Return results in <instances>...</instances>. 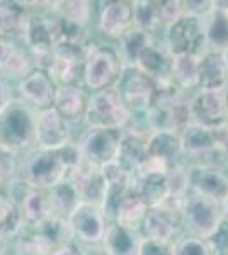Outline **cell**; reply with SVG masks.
Listing matches in <instances>:
<instances>
[{"mask_svg":"<svg viewBox=\"0 0 228 255\" xmlns=\"http://www.w3.org/2000/svg\"><path fill=\"white\" fill-rule=\"evenodd\" d=\"M87 106H89V94L80 85H61L56 87L53 108L58 111L61 118L70 126L77 123H84Z\"/></svg>","mask_w":228,"mask_h":255,"instance_id":"cell-21","label":"cell"},{"mask_svg":"<svg viewBox=\"0 0 228 255\" xmlns=\"http://www.w3.org/2000/svg\"><path fill=\"white\" fill-rule=\"evenodd\" d=\"M26 226V220L19 204L0 192V238L5 242L15 240Z\"/></svg>","mask_w":228,"mask_h":255,"instance_id":"cell-27","label":"cell"},{"mask_svg":"<svg viewBox=\"0 0 228 255\" xmlns=\"http://www.w3.org/2000/svg\"><path fill=\"white\" fill-rule=\"evenodd\" d=\"M7 247H9V242L0 238V255H7Z\"/></svg>","mask_w":228,"mask_h":255,"instance_id":"cell-45","label":"cell"},{"mask_svg":"<svg viewBox=\"0 0 228 255\" xmlns=\"http://www.w3.org/2000/svg\"><path fill=\"white\" fill-rule=\"evenodd\" d=\"M147 123L153 133L181 134L191 123V94L176 84L164 82L157 84L155 96L147 111Z\"/></svg>","mask_w":228,"mask_h":255,"instance_id":"cell-1","label":"cell"},{"mask_svg":"<svg viewBox=\"0 0 228 255\" xmlns=\"http://www.w3.org/2000/svg\"><path fill=\"white\" fill-rule=\"evenodd\" d=\"M217 153L220 163L228 168V125L217 129Z\"/></svg>","mask_w":228,"mask_h":255,"instance_id":"cell-42","label":"cell"},{"mask_svg":"<svg viewBox=\"0 0 228 255\" xmlns=\"http://www.w3.org/2000/svg\"><path fill=\"white\" fill-rule=\"evenodd\" d=\"M223 218L228 220V197L225 201H223Z\"/></svg>","mask_w":228,"mask_h":255,"instance_id":"cell-46","label":"cell"},{"mask_svg":"<svg viewBox=\"0 0 228 255\" xmlns=\"http://www.w3.org/2000/svg\"><path fill=\"white\" fill-rule=\"evenodd\" d=\"M24 220L27 226H38L51 216V208H49V196L48 191L43 189H31V192L26 196V199L20 204Z\"/></svg>","mask_w":228,"mask_h":255,"instance_id":"cell-35","label":"cell"},{"mask_svg":"<svg viewBox=\"0 0 228 255\" xmlns=\"http://www.w3.org/2000/svg\"><path fill=\"white\" fill-rule=\"evenodd\" d=\"M223 97H225V106H227V116H228V84L223 89Z\"/></svg>","mask_w":228,"mask_h":255,"instance_id":"cell-47","label":"cell"},{"mask_svg":"<svg viewBox=\"0 0 228 255\" xmlns=\"http://www.w3.org/2000/svg\"><path fill=\"white\" fill-rule=\"evenodd\" d=\"M174 255H213L206 238L184 233L174 244Z\"/></svg>","mask_w":228,"mask_h":255,"instance_id":"cell-37","label":"cell"},{"mask_svg":"<svg viewBox=\"0 0 228 255\" xmlns=\"http://www.w3.org/2000/svg\"><path fill=\"white\" fill-rule=\"evenodd\" d=\"M12 99H14V96H12V90H9V85L5 84V80H3L2 75H0V111L5 108Z\"/></svg>","mask_w":228,"mask_h":255,"instance_id":"cell-44","label":"cell"},{"mask_svg":"<svg viewBox=\"0 0 228 255\" xmlns=\"http://www.w3.org/2000/svg\"><path fill=\"white\" fill-rule=\"evenodd\" d=\"M97 26L106 39L119 41L135 26L133 2H124V0L102 2Z\"/></svg>","mask_w":228,"mask_h":255,"instance_id":"cell-17","label":"cell"},{"mask_svg":"<svg viewBox=\"0 0 228 255\" xmlns=\"http://www.w3.org/2000/svg\"><path fill=\"white\" fill-rule=\"evenodd\" d=\"M19 175L34 189L49 191L60 182L67 180L68 168L60 151L32 150L19 167Z\"/></svg>","mask_w":228,"mask_h":255,"instance_id":"cell-4","label":"cell"},{"mask_svg":"<svg viewBox=\"0 0 228 255\" xmlns=\"http://www.w3.org/2000/svg\"><path fill=\"white\" fill-rule=\"evenodd\" d=\"M153 38L148 36L147 32L138 29V27H131L126 34L123 36L121 39L118 41V51H119V56H121L124 67H135L136 60L138 56L142 55V51L145 48L148 46Z\"/></svg>","mask_w":228,"mask_h":255,"instance_id":"cell-36","label":"cell"},{"mask_svg":"<svg viewBox=\"0 0 228 255\" xmlns=\"http://www.w3.org/2000/svg\"><path fill=\"white\" fill-rule=\"evenodd\" d=\"M67 180L77 191L82 203L94 204L99 208L102 206L107 192V182L101 167L94 165L84 158L75 168L70 170Z\"/></svg>","mask_w":228,"mask_h":255,"instance_id":"cell-13","label":"cell"},{"mask_svg":"<svg viewBox=\"0 0 228 255\" xmlns=\"http://www.w3.org/2000/svg\"><path fill=\"white\" fill-rule=\"evenodd\" d=\"M36 70L27 48L20 46L19 41L0 38V73L12 80H22Z\"/></svg>","mask_w":228,"mask_h":255,"instance_id":"cell-20","label":"cell"},{"mask_svg":"<svg viewBox=\"0 0 228 255\" xmlns=\"http://www.w3.org/2000/svg\"><path fill=\"white\" fill-rule=\"evenodd\" d=\"M200 58L201 55H179L172 61V82L189 94L200 85Z\"/></svg>","mask_w":228,"mask_h":255,"instance_id":"cell-26","label":"cell"},{"mask_svg":"<svg viewBox=\"0 0 228 255\" xmlns=\"http://www.w3.org/2000/svg\"><path fill=\"white\" fill-rule=\"evenodd\" d=\"M17 155L12 153L7 150H0V192L5 189L7 184L12 179L19 175V162H17Z\"/></svg>","mask_w":228,"mask_h":255,"instance_id":"cell-38","label":"cell"},{"mask_svg":"<svg viewBox=\"0 0 228 255\" xmlns=\"http://www.w3.org/2000/svg\"><path fill=\"white\" fill-rule=\"evenodd\" d=\"M123 129H94L87 128L78 139V146L87 162L97 167L118 160L119 145H121Z\"/></svg>","mask_w":228,"mask_h":255,"instance_id":"cell-9","label":"cell"},{"mask_svg":"<svg viewBox=\"0 0 228 255\" xmlns=\"http://www.w3.org/2000/svg\"><path fill=\"white\" fill-rule=\"evenodd\" d=\"M46 73L51 77V80L56 84V87H61V85H80V87H84V84H82V79H84V63L82 61H77L73 58H68V56H61L55 53V58H53Z\"/></svg>","mask_w":228,"mask_h":255,"instance_id":"cell-29","label":"cell"},{"mask_svg":"<svg viewBox=\"0 0 228 255\" xmlns=\"http://www.w3.org/2000/svg\"><path fill=\"white\" fill-rule=\"evenodd\" d=\"M153 131L150 128L128 125L123 129L121 145H119V155L118 162L121 163L124 168L135 174L138 167L147 160L148 155V143H150Z\"/></svg>","mask_w":228,"mask_h":255,"instance_id":"cell-16","label":"cell"},{"mask_svg":"<svg viewBox=\"0 0 228 255\" xmlns=\"http://www.w3.org/2000/svg\"><path fill=\"white\" fill-rule=\"evenodd\" d=\"M164 43L174 56L203 55L208 49L205 22L201 17L184 14L176 24L165 29Z\"/></svg>","mask_w":228,"mask_h":255,"instance_id":"cell-7","label":"cell"},{"mask_svg":"<svg viewBox=\"0 0 228 255\" xmlns=\"http://www.w3.org/2000/svg\"><path fill=\"white\" fill-rule=\"evenodd\" d=\"M147 157L165 160V162L172 163V165L186 160L184 155H182V148H181V134L165 133V131L153 133L150 138V143H148Z\"/></svg>","mask_w":228,"mask_h":255,"instance_id":"cell-31","label":"cell"},{"mask_svg":"<svg viewBox=\"0 0 228 255\" xmlns=\"http://www.w3.org/2000/svg\"><path fill=\"white\" fill-rule=\"evenodd\" d=\"M206 32V46L211 51H228V12L211 9L206 17H203Z\"/></svg>","mask_w":228,"mask_h":255,"instance_id":"cell-30","label":"cell"},{"mask_svg":"<svg viewBox=\"0 0 228 255\" xmlns=\"http://www.w3.org/2000/svg\"><path fill=\"white\" fill-rule=\"evenodd\" d=\"M138 255H174V244H165V242L142 238Z\"/></svg>","mask_w":228,"mask_h":255,"instance_id":"cell-41","label":"cell"},{"mask_svg":"<svg viewBox=\"0 0 228 255\" xmlns=\"http://www.w3.org/2000/svg\"><path fill=\"white\" fill-rule=\"evenodd\" d=\"M17 94L19 99L27 102L34 109L43 111L48 108H53L56 94V84L51 80L44 70H32L27 77L17 82Z\"/></svg>","mask_w":228,"mask_h":255,"instance_id":"cell-18","label":"cell"},{"mask_svg":"<svg viewBox=\"0 0 228 255\" xmlns=\"http://www.w3.org/2000/svg\"><path fill=\"white\" fill-rule=\"evenodd\" d=\"M51 255H84V249L78 242H70V244L53 250Z\"/></svg>","mask_w":228,"mask_h":255,"instance_id":"cell-43","label":"cell"},{"mask_svg":"<svg viewBox=\"0 0 228 255\" xmlns=\"http://www.w3.org/2000/svg\"><path fill=\"white\" fill-rule=\"evenodd\" d=\"M140 242H142V237L138 232L124 228L118 223H109L104 240H102V247L109 255H138Z\"/></svg>","mask_w":228,"mask_h":255,"instance_id":"cell-23","label":"cell"},{"mask_svg":"<svg viewBox=\"0 0 228 255\" xmlns=\"http://www.w3.org/2000/svg\"><path fill=\"white\" fill-rule=\"evenodd\" d=\"M138 233L147 240L176 244V240L184 235L186 230L181 216L169 215L159 208H150L143 218Z\"/></svg>","mask_w":228,"mask_h":255,"instance_id":"cell-15","label":"cell"},{"mask_svg":"<svg viewBox=\"0 0 228 255\" xmlns=\"http://www.w3.org/2000/svg\"><path fill=\"white\" fill-rule=\"evenodd\" d=\"M172 61L174 55L165 46L164 39L153 38L138 56L135 67L157 84H164L172 80Z\"/></svg>","mask_w":228,"mask_h":255,"instance_id":"cell-19","label":"cell"},{"mask_svg":"<svg viewBox=\"0 0 228 255\" xmlns=\"http://www.w3.org/2000/svg\"><path fill=\"white\" fill-rule=\"evenodd\" d=\"M29 12L20 3H0V38L22 41L29 24Z\"/></svg>","mask_w":228,"mask_h":255,"instance_id":"cell-24","label":"cell"},{"mask_svg":"<svg viewBox=\"0 0 228 255\" xmlns=\"http://www.w3.org/2000/svg\"><path fill=\"white\" fill-rule=\"evenodd\" d=\"M223 220V203L211 197L189 192L182 209L186 233L206 238Z\"/></svg>","mask_w":228,"mask_h":255,"instance_id":"cell-6","label":"cell"},{"mask_svg":"<svg viewBox=\"0 0 228 255\" xmlns=\"http://www.w3.org/2000/svg\"><path fill=\"white\" fill-rule=\"evenodd\" d=\"M121 94L131 118H145L155 96L157 82L140 72L136 67H124L114 85Z\"/></svg>","mask_w":228,"mask_h":255,"instance_id":"cell-8","label":"cell"},{"mask_svg":"<svg viewBox=\"0 0 228 255\" xmlns=\"http://www.w3.org/2000/svg\"><path fill=\"white\" fill-rule=\"evenodd\" d=\"M191 121L210 129L228 125L225 97L222 90H196L191 94Z\"/></svg>","mask_w":228,"mask_h":255,"instance_id":"cell-11","label":"cell"},{"mask_svg":"<svg viewBox=\"0 0 228 255\" xmlns=\"http://www.w3.org/2000/svg\"><path fill=\"white\" fill-rule=\"evenodd\" d=\"M131 121V113L116 87L89 94L85 126L94 129H124Z\"/></svg>","mask_w":228,"mask_h":255,"instance_id":"cell-3","label":"cell"},{"mask_svg":"<svg viewBox=\"0 0 228 255\" xmlns=\"http://www.w3.org/2000/svg\"><path fill=\"white\" fill-rule=\"evenodd\" d=\"M148 209H150V206H148L147 201L131 189V191L124 196L123 203L119 204L118 213H116V218H114L113 223H118V225L124 226V228H130V230L138 232Z\"/></svg>","mask_w":228,"mask_h":255,"instance_id":"cell-28","label":"cell"},{"mask_svg":"<svg viewBox=\"0 0 228 255\" xmlns=\"http://www.w3.org/2000/svg\"><path fill=\"white\" fill-rule=\"evenodd\" d=\"M160 12L162 19H164L165 29L172 24H176L182 15L186 14L184 10V2L181 0H167V2H160Z\"/></svg>","mask_w":228,"mask_h":255,"instance_id":"cell-40","label":"cell"},{"mask_svg":"<svg viewBox=\"0 0 228 255\" xmlns=\"http://www.w3.org/2000/svg\"><path fill=\"white\" fill-rule=\"evenodd\" d=\"M51 5L53 7H49V9L60 19H63L65 22L89 29L94 14L92 2H87V0H61V2H53Z\"/></svg>","mask_w":228,"mask_h":255,"instance_id":"cell-32","label":"cell"},{"mask_svg":"<svg viewBox=\"0 0 228 255\" xmlns=\"http://www.w3.org/2000/svg\"><path fill=\"white\" fill-rule=\"evenodd\" d=\"M189 192L211 197L220 203L228 197V168L220 163H189Z\"/></svg>","mask_w":228,"mask_h":255,"instance_id":"cell-10","label":"cell"},{"mask_svg":"<svg viewBox=\"0 0 228 255\" xmlns=\"http://www.w3.org/2000/svg\"><path fill=\"white\" fill-rule=\"evenodd\" d=\"M133 20L135 27L147 32L148 36L157 39H164L165 24L162 19L160 2H133Z\"/></svg>","mask_w":228,"mask_h":255,"instance_id":"cell-25","label":"cell"},{"mask_svg":"<svg viewBox=\"0 0 228 255\" xmlns=\"http://www.w3.org/2000/svg\"><path fill=\"white\" fill-rule=\"evenodd\" d=\"M36 118L38 109L14 97L0 111V150L17 155L36 150Z\"/></svg>","mask_w":228,"mask_h":255,"instance_id":"cell-2","label":"cell"},{"mask_svg":"<svg viewBox=\"0 0 228 255\" xmlns=\"http://www.w3.org/2000/svg\"><path fill=\"white\" fill-rule=\"evenodd\" d=\"M68 221L75 235V242L84 247L101 245L109 225L101 208L87 203L78 204Z\"/></svg>","mask_w":228,"mask_h":255,"instance_id":"cell-12","label":"cell"},{"mask_svg":"<svg viewBox=\"0 0 228 255\" xmlns=\"http://www.w3.org/2000/svg\"><path fill=\"white\" fill-rule=\"evenodd\" d=\"M70 125L58 114L55 108L38 111L36 118V148L46 151H58L72 143Z\"/></svg>","mask_w":228,"mask_h":255,"instance_id":"cell-14","label":"cell"},{"mask_svg":"<svg viewBox=\"0 0 228 255\" xmlns=\"http://www.w3.org/2000/svg\"><path fill=\"white\" fill-rule=\"evenodd\" d=\"M48 196H49L51 216L63 218V220H70V216L73 215L77 206L82 203L77 191L73 189V186L68 180H63V182H60L58 186L49 189Z\"/></svg>","mask_w":228,"mask_h":255,"instance_id":"cell-33","label":"cell"},{"mask_svg":"<svg viewBox=\"0 0 228 255\" xmlns=\"http://www.w3.org/2000/svg\"><path fill=\"white\" fill-rule=\"evenodd\" d=\"M213 255H228V220L223 218L220 225L206 237Z\"/></svg>","mask_w":228,"mask_h":255,"instance_id":"cell-39","label":"cell"},{"mask_svg":"<svg viewBox=\"0 0 228 255\" xmlns=\"http://www.w3.org/2000/svg\"><path fill=\"white\" fill-rule=\"evenodd\" d=\"M124 68L118 48L113 44H95L84 63V89L90 92L114 87Z\"/></svg>","mask_w":228,"mask_h":255,"instance_id":"cell-5","label":"cell"},{"mask_svg":"<svg viewBox=\"0 0 228 255\" xmlns=\"http://www.w3.org/2000/svg\"><path fill=\"white\" fill-rule=\"evenodd\" d=\"M34 230L46 240V244L51 247L53 250L60 249V247L67 245L70 242H75V235H73L70 221L63 220V218L49 216L48 220H44L41 225L34 226Z\"/></svg>","mask_w":228,"mask_h":255,"instance_id":"cell-34","label":"cell"},{"mask_svg":"<svg viewBox=\"0 0 228 255\" xmlns=\"http://www.w3.org/2000/svg\"><path fill=\"white\" fill-rule=\"evenodd\" d=\"M228 84V65L225 55L206 49L200 58V85L198 90H222Z\"/></svg>","mask_w":228,"mask_h":255,"instance_id":"cell-22","label":"cell"}]
</instances>
